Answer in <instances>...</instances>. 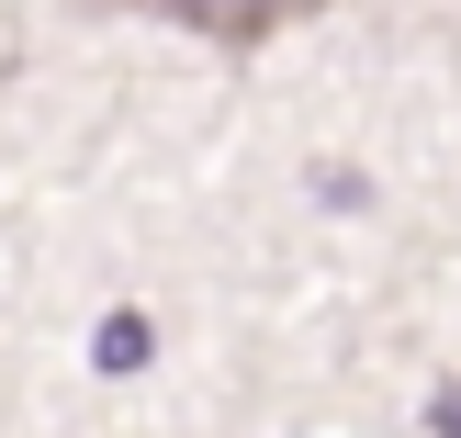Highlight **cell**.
<instances>
[{"label":"cell","mask_w":461,"mask_h":438,"mask_svg":"<svg viewBox=\"0 0 461 438\" xmlns=\"http://www.w3.org/2000/svg\"><path fill=\"white\" fill-rule=\"evenodd\" d=\"M124 12H158V22H192V34H214V45H270L282 22L327 12V0H124Z\"/></svg>","instance_id":"1"},{"label":"cell","mask_w":461,"mask_h":438,"mask_svg":"<svg viewBox=\"0 0 461 438\" xmlns=\"http://www.w3.org/2000/svg\"><path fill=\"white\" fill-rule=\"evenodd\" d=\"M147 349H158V326H147V315H102V337H90V360H102V371H147Z\"/></svg>","instance_id":"2"},{"label":"cell","mask_w":461,"mask_h":438,"mask_svg":"<svg viewBox=\"0 0 461 438\" xmlns=\"http://www.w3.org/2000/svg\"><path fill=\"white\" fill-rule=\"evenodd\" d=\"M428 416H439V438H461V382H450V394H439V405H428Z\"/></svg>","instance_id":"3"}]
</instances>
